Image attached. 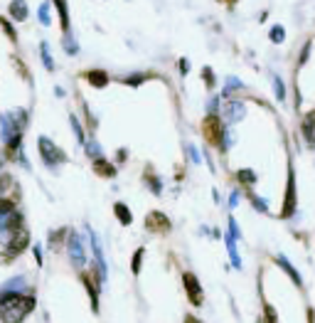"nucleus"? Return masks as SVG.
<instances>
[{"instance_id":"2","label":"nucleus","mask_w":315,"mask_h":323,"mask_svg":"<svg viewBox=\"0 0 315 323\" xmlns=\"http://www.w3.org/2000/svg\"><path fill=\"white\" fill-rule=\"evenodd\" d=\"M145 227H148L150 232H168V230H170V222H168V217H165L163 212H150V215L145 217Z\"/></svg>"},{"instance_id":"3","label":"nucleus","mask_w":315,"mask_h":323,"mask_svg":"<svg viewBox=\"0 0 315 323\" xmlns=\"http://www.w3.org/2000/svg\"><path fill=\"white\" fill-rule=\"evenodd\" d=\"M182 281H185V289H187V294H190V301H192L195 306H200L202 303V289H200V284H197V279H195V274H185Z\"/></svg>"},{"instance_id":"7","label":"nucleus","mask_w":315,"mask_h":323,"mask_svg":"<svg viewBox=\"0 0 315 323\" xmlns=\"http://www.w3.org/2000/svg\"><path fill=\"white\" fill-rule=\"evenodd\" d=\"M308 323H315V313H313V308H308Z\"/></svg>"},{"instance_id":"5","label":"nucleus","mask_w":315,"mask_h":323,"mask_svg":"<svg viewBox=\"0 0 315 323\" xmlns=\"http://www.w3.org/2000/svg\"><path fill=\"white\" fill-rule=\"evenodd\" d=\"M84 77L91 84H96V87H104V84H106V74H104V72H86Z\"/></svg>"},{"instance_id":"9","label":"nucleus","mask_w":315,"mask_h":323,"mask_svg":"<svg viewBox=\"0 0 315 323\" xmlns=\"http://www.w3.org/2000/svg\"><path fill=\"white\" fill-rule=\"evenodd\" d=\"M224 3H229V5H231V3H236V0H224Z\"/></svg>"},{"instance_id":"4","label":"nucleus","mask_w":315,"mask_h":323,"mask_svg":"<svg viewBox=\"0 0 315 323\" xmlns=\"http://www.w3.org/2000/svg\"><path fill=\"white\" fill-rule=\"evenodd\" d=\"M94 171H96L99 176H104V178H111V176H114V168H111L106 160H96V163H94Z\"/></svg>"},{"instance_id":"6","label":"nucleus","mask_w":315,"mask_h":323,"mask_svg":"<svg viewBox=\"0 0 315 323\" xmlns=\"http://www.w3.org/2000/svg\"><path fill=\"white\" fill-rule=\"evenodd\" d=\"M116 212H118V220H121L123 225H128V222H131V212H128L123 205H116Z\"/></svg>"},{"instance_id":"8","label":"nucleus","mask_w":315,"mask_h":323,"mask_svg":"<svg viewBox=\"0 0 315 323\" xmlns=\"http://www.w3.org/2000/svg\"><path fill=\"white\" fill-rule=\"evenodd\" d=\"M185 323H200V321H197L195 316H185Z\"/></svg>"},{"instance_id":"1","label":"nucleus","mask_w":315,"mask_h":323,"mask_svg":"<svg viewBox=\"0 0 315 323\" xmlns=\"http://www.w3.org/2000/svg\"><path fill=\"white\" fill-rule=\"evenodd\" d=\"M202 133L207 138V143L212 146H222V123L217 116H207L202 121Z\"/></svg>"}]
</instances>
